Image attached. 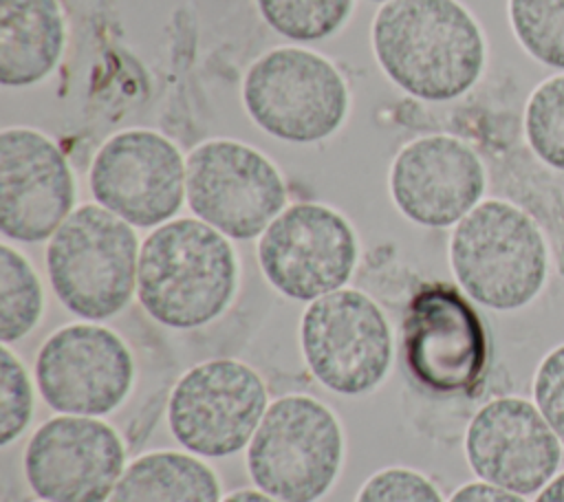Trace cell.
I'll list each match as a JSON object with an SVG mask.
<instances>
[{
  "label": "cell",
  "mask_w": 564,
  "mask_h": 502,
  "mask_svg": "<svg viewBox=\"0 0 564 502\" xmlns=\"http://www.w3.org/2000/svg\"><path fill=\"white\" fill-rule=\"evenodd\" d=\"M372 51L390 81L423 101L465 95L485 68L478 22L458 0H390L372 22Z\"/></svg>",
  "instance_id": "6da1fadb"
},
{
  "label": "cell",
  "mask_w": 564,
  "mask_h": 502,
  "mask_svg": "<svg viewBox=\"0 0 564 502\" xmlns=\"http://www.w3.org/2000/svg\"><path fill=\"white\" fill-rule=\"evenodd\" d=\"M238 286V260L220 231L203 220L176 218L141 244L137 297L159 324L200 328L220 317Z\"/></svg>",
  "instance_id": "7a4b0ae2"
},
{
  "label": "cell",
  "mask_w": 564,
  "mask_h": 502,
  "mask_svg": "<svg viewBox=\"0 0 564 502\" xmlns=\"http://www.w3.org/2000/svg\"><path fill=\"white\" fill-rule=\"evenodd\" d=\"M139 251L132 225L101 205H82L48 240L51 286L73 315L108 319L128 306L137 288Z\"/></svg>",
  "instance_id": "3957f363"
},
{
  "label": "cell",
  "mask_w": 564,
  "mask_h": 502,
  "mask_svg": "<svg viewBox=\"0 0 564 502\" xmlns=\"http://www.w3.org/2000/svg\"><path fill=\"white\" fill-rule=\"evenodd\" d=\"M449 262L471 299L487 308L513 310L542 288L546 244L522 209L505 200H485L454 227Z\"/></svg>",
  "instance_id": "277c9868"
},
{
  "label": "cell",
  "mask_w": 564,
  "mask_h": 502,
  "mask_svg": "<svg viewBox=\"0 0 564 502\" xmlns=\"http://www.w3.org/2000/svg\"><path fill=\"white\" fill-rule=\"evenodd\" d=\"M242 103L267 134L308 145L341 128L350 95L346 79L328 57L302 46H278L247 68Z\"/></svg>",
  "instance_id": "5b68a950"
},
{
  "label": "cell",
  "mask_w": 564,
  "mask_h": 502,
  "mask_svg": "<svg viewBox=\"0 0 564 502\" xmlns=\"http://www.w3.org/2000/svg\"><path fill=\"white\" fill-rule=\"evenodd\" d=\"M344 438L319 401L289 394L267 407L249 447L247 467L258 489L280 502H315L335 482Z\"/></svg>",
  "instance_id": "8992f818"
},
{
  "label": "cell",
  "mask_w": 564,
  "mask_h": 502,
  "mask_svg": "<svg viewBox=\"0 0 564 502\" xmlns=\"http://www.w3.org/2000/svg\"><path fill=\"white\" fill-rule=\"evenodd\" d=\"M194 216L234 240H251L286 209V185L269 156L234 139L198 143L185 159Z\"/></svg>",
  "instance_id": "52a82bcc"
},
{
  "label": "cell",
  "mask_w": 564,
  "mask_h": 502,
  "mask_svg": "<svg viewBox=\"0 0 564 502\" xmlns=\"http://www.w3.org/2000/svg\"><path fill=\"white\" fill-rule=\"evenodd\" d=\"M313 376L330 392L359 396L375 390L392 361V332L366 293L339 288L308 304L300 326Z\"/></svg>",
  "instance_id": "ba28073f"
},
{
  "label": "cell",
  "mask_w": 564,
  "mask_h": 502,
  "mask_svg": "<svg viewBox=\"0 0 564 502\" xmlns=\"http://www.w3.org/2000/svg\"><path fill=\"white\" fill-rule=\"evenodd\" d=\"M267 414L260 374L236 359H212L187 370L167 403L172 436L192 454L225 458L251 443Z\"/></svg>",
  "instance_id": "9c48e42d"
},
{
  "label": "cell",
  "mask_w": 564,
  "mask_h": 502,
  "mask_svg": "<svg viewBox=\"0 0 564 502\" xmlns=\"http://www.w3.org/2000/svg\"><path fill=\"white\" fill-rule=\"evenodd\" d=\"M258 262L278 293L313 302L344 288L350 280L357 264V236L333 207L297 203L264 229Z\"/></svg>",
  "instance_id": "30bf717a"
},
{
  "label": "cell",
  "mask_w": 564,
  "mask_h": 502,
  "mask_svg": "<svg viewBox=\"0 0 564 502\" xmlns=\"http://www.w3.org/2000/svg\"><path fill=\"white\" fill-rule=\"evenodd\" d=\"M403 359L419 385L469 394L487 368V332L467 297L443 282L421 286L403 317Z\"/></svg>",
  "instance_id": "8fae6325"
},
{
  "label": "cell",
  "mask_w": 564,
  "mask_h": 502,
  "mask_svg": "<svg viewBox=\"0 0 564 502\" xmlns=\"http://www.w3.org/2000/svg\"><path fill=\"white\" fill-rule=\"evenodd\" d=\"M95 200L132 227L170 222L185 198V159L161 132L128 128L112 134L90 165Z\"/></svg>",
  "instance_id": "7c38bea8"
},
{
  "label": "cell",
  "mask_w": 564,
  "mask_h": 502,
  "mask_svg": "<svg viewBox=\"0 0 564 502\" xmlns=\"http://www.w3.org/2000/svg\"><path fill=\"white\" fill-rule=\"evenodd\" d=\"M134 363L128 346L110 328L70 324L40 348L35 379L42 399L57 412L101 416L123 403Z\"/></svg>",
  "instance_id": "4fadbf2b"
},
{
  "label": "cell",
  "mask_w": 564,
  "mask_h": 502,
  "mask_svg": "<svg viewBox=\"0 0 564 502\" xmlns=\"http://www.w3.org/2000/svg\"><path fill=\"white\" fill-rule=\"evenodd\" d=\"M119 434L95 416H55L24 451V473L46 502H108L123 473Z\"/></svg>",
  "instance_id": "5bb4252c"
},
{
  "label": "cell",
  "mask_w": 564,
  "mask_h": 502,
  "mask_svg": "<svg viewBox=\"0 0 564 502\" xmlns=\"http://www.w3.org/2000/svg\"><path fill=\"white\" fill-rule=\"evenodd\" d=\"M73 170L57 143L40 130L0 132V231L15 242H42L75 211Z\"/></svg>",
  "instance_id": "9a60e30c"
},
{
  "label": "cell",
  "mask_w": 564,
  "mask_h": 502,
  "mask_svg": "<svg viewBox=\"0 0 564 502\" xmlns=\"http://www.w3.org/2000/svg\"><path fill=\"white\" fill-rule=\"evenodd\" d=\"M465 451L474 473L527 495L544 489L560 465V438L542 412L516 396L489 401L471 418Z\"/></svg>",
  "instance_id": "2e32d148"
},
{
  "label": "cell",
  "mask_w": 564,
  "mask_h": 502,
  "mask_svg": "<svg viewBox=\"0 0 564 502\" xmlns=\"http://www.w3.org/2000/svg\"><path fill=\"white\" fill-rule=\"evenodd\" d=\"M485 192L478 154L456 137L430 134L405 143L390 167L397 209L423 227L458 225Z\"/></svg>",
  "instance_id": "e0dca14e"
},
{
  "label": "cell",
  "mask_w": 564,
  "mask_h": 502,
  "mask_svg": "<svg viewBox=\"0 0 564 502\" xmlns=\"http://www.w3.org/2000/svg\"><path fill=\"white\" fill-rule=\"evenodd\" d=\"M66 22L57 0H0V84L44 81L64 53Z\"/></svg>",
  "instance_id": "ac0fdd59"
},
{
  "label": "cell",
  "mask_w": 564,
  "mask_h": 502,
  "mask_svg": "<svg viewBox=\"0 0 564 502\" xmlns=\"http://www.w3.org/2000/svg\"><path fill=\"white\" fill-rule=\"evenodd\" d=\"M216 473L181 451H152L130 462L108 502H218Z\"/></svg>",
  "instance_id": "d6986e66"
},
{
  "label": "cell",
  "mask_w": 564,
  "mask_h": 502,
  "mask_svg": "<svg viewBox=\"0 0 564 502\" xmlns=\"http://www.w3.org/2000/svg\"><path fill=\"white\" fill-rule=\"evenodd\" d=\"M42 284L29 260L9 244L0 247V339H22L40 321Z\"/></svg>",
  "instance_id": "ffe728a7"
},
{
  "label": "cell",
  "mask_w": 564,
  "mask_h": 502,
  "mask_svg": "<svg viewBox=\"0 0 564 502\" xmlns=\"http://www.w3.org/2000/svg\"><path fill=\"white\" fill-rule=\"evenodd\" d=\"M262 20L293 42H319L337 33L352 0H256Z\"/></svg>",
  "instance_id": "44dd1931"
},
{
  "label": "cell",
  "mask_w": 564,
  "mask_h": 502,
  "mask_svg": "<svg viewBox=\"0 0 564 502\" xmlns=\"http://www.w3.org/2000/svg\"><path fill=\"white\" fill-rule=\"evenodd\" d=\"M509 20L531 57L564 68V0H509Z\"/></svg>",
  "instance_id": "7402d4cb"
},
{
  "label": "cell",
  "mask_w": 564,
  "mask_h": 502,
  "mask_svg": "<svg viewBox=\"0 0 564 502\" xmlns=\"http://www.w3.org/2000/svg\"><path fill=\"white\" fill-rule=\"evenodd\" d=\"M524 130L533 152L564 172V75H555L533 90L527 103Z\"/></svg>",
  "instance_id": "603a6c76"
},
{
  "label": "cell",
  "mask_w": 564,
  "mask_h": 502,
  "mask_svg": "<svg viewBox=\"0 0 564 502\" xmlns=\"http://www.w3.org/2000/svg\"><path fill=\"white\" fill-rule=\"evenodd\" d=\"M33 392L24 365L7 343L0 350V443L9 445L31 421Z\"/></svg>",
  "instance_id": "cb8c5ba5"
},
{
  "label": "cell",
  "mask_w": 564,
  "mask_h": 502,
  "mask_svg": "<svg viewBox=\"0 0 564 502\" xmlns=\"http://www.w3.org/2000/svg\"><path fill=\"white\" fill-rule=\"evenodd\" d=\"M357 502H443L436 487L421 473L403 467L383 469L366 480Z\"/></svg>",
  "instance_id": "d4e9b609"
},
{
  "label": "cell",
  "mask_w": 564,
  "mask_h": 502,
  "mask_svg": "<svg viewBox=\"0 0 564 502\" xmlns=\"http://www.w3.org/2000/svg\"><path fill=\"white\" fill-rule=\"evenodd\" d=\"M533 394L538 410L564 443V346L544 357L538 368Z\"/></svg>",
  "instance_id": "484cf974"
},
{
  "label": "cell",
  "mask_w": 564,
  "mask_h": 502,
  "mask_svg": "<svg viewBox=\"0 0 564 502\" xmlns=\"http://www.w3.org/2000/svg\"><path fill=\"white\" fill-rule=\"evenodd\" d=\"M449 502H524L520 493H513L509 489L489 484V482H469L460 487Z\"/></svg>",
  "instance_id": "4316f807"
},
{
  "label": "cell",
  "mask_w": 564,
  "mask_h": 502,
  "mask_svg": "<svg viewBox=\"0 0 564 502\" xmlns=\"http://www.w3.org/2000/svg\"><path fill=\"white\" fill-rule=\"evenodd\" d=\"M535 502H564V473L551 480L535 498Z\"/></svg>",
  "instance_id": "83f0119b"
},
{
  "label": "cell",
  "mask_w": 564,
  "mask_h": 502,
  "mask_svg": "<svg viewBox=\"0 0 564 502\" xmlns=\"http://www.w3.org/2000/svg\"><path fill=\"white\" fill-rule=\"evenodd\" d=\"M223 502H280L262 491H251V489H242V491H234L231 495H227Z\"/></svg>",
  "instance_id": "f1b7e54d"
},
{
  "label": "cell",
  "mask_w": 564,
  "mask_h": 502,
  "mask_svg": "<svg viewBox=\"0 0 564 502\" xmlns=\"http://www.w3.org/2000/svg\"><path fill=\"white\" fill-rule=\"evenodd\" d=\"M370 2H383V4H386V2H390V0H370Z\"/></svg>",
  "instance_id": "f546056e"
}]
</instances>
